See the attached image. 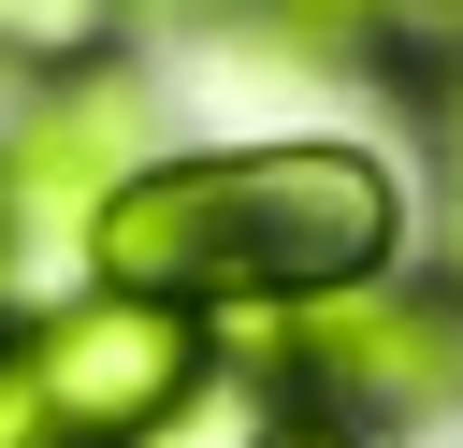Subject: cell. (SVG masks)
I'll return each mask as SVG.
<instances>
[{
    "label": "cell",
    "instance_id": "6da1fadb",
    "mask_svg": "<svg viewBox=\"0 0 463 448\" xmlns=\"http://www.w3.org/2000/svg\"><path fill=\"white\" fill-rule=\"evenodd\" d=\"M405 260V173L347 130H275V145H159L101 217L87 275L145 289L203 332L304 318L333 289H376Z\"/></svg>",
    "mask_w": 463,
    "mask_h": 448
},
{
    "label": "cell",
    "instance_id": "7a4b0ae2",
    "mask_svg": "<svg viewBox=\"0 0 463 448\" xmlns=\"http://www.w3.org/2000/svg\"><path fill=\"white\" fill-rule=\"evenodd\" d=\"M14 332V361L43 376V405H58V434L72 448H159L203 390H217V332L203 318H174V303H145V289H58V303H29V318H0Z\"/></svg>",
    "mask_w": 463,
    "mask_h": 448
},
{
    "label": "cell",
    "instance_id": "3957f363",
    "mask_svg": "<svg viewBox=\"0 0 463 448\" xmlns=\"http://www.w3.org/2000/svg\"><path fill=\"white\" fill-rule=\"evenodd\" d=\"M217 347H260L304 419H449L463 405V289L434 275H376V289H333L304 318H260V332H217Z\"/></svg>",
    "mask_w": 463,
    "mask_h": 448
},
{
    "label": "cell",
    "instance_id": "277c9868",
    "mask_svg": "<svg viewBox=\"0 0 463 448\" xmlns=\"http://www.w3.org/2000/svg\"><path fill=\"white\" fill-rule=\"evenodd\" d=\"M145 159H159V116H145V87H130L116 58L72 72V87L0 101V217H14V231H72V246H87V217H101Z\"/></svg>",
    "mask_w": 463,
    "mask_h": 448
},
{
    "label": "cell",
    "instance_id": "5b68a950",
    "mask_svg": "<svg viewBox=\"0 0 463 448\" xmlns=\"http://www.w3.org/2000/svg\"><path fill=\"white\" fill-rule=\"evenodd\" d=\"M116 29H130V0H0V101L101 72V58H116Z\"/></svg>",
    "mask_w": 463,
    "mask_h": 448
},
{
    "label": "cell",
    "instance_id": "8992f818",
    "mask_svg": "<svg viewBox=\"0 0 463 448\" xmlns=\"http://www.w3.org/2000/svg\"><path fill=\"white\" fill-rule=\"evenodd\" d=\"M0 448H72V434H58V405H43V376L14 361V332H0Z\"/></svg>",
    "mask_w": 463,
    "mask_h": 448
},
{
    "label": "cell",
    "instance_id": "52a82bcc",
    "mask_svg": "<svg viewBox=\"0 0 463 448\" xmlns=\"http://www.w3.org/2000/svg\"><path fill=\"white\" fill-rule=\"evenodd\" d=\"M275 14H289L304 43H376V29L405 14V0H275Z\"/></svg>",
    "mask_w": 463,
    "mask_h": 448
},
{
    "label": "cell",
    "instance_id": "ba28073f",
    "mask_svg": "<svg viewBox=\"0 0 463 448\" xmlns=\"http://www.w3.org/2000/svg\"><path fill=\"white\" fill-rule=\"evenodd\" d=\"M232 448H376V434H347V419H304V405H289V419H260V434H232Z\"/></svg>",
    "mask_w": 463,
    "mask_h": 448
},
{
    "label": "cell",
    "instance_id": "9c48e42d",
    "mask_svg": "<svg viewBox=\"0 0 463 448\" xmlns=\"http://www.w3.org/2000/svg\"><path fill=\"white\" fill-rule=\"evenodd\" d=\"M449 275H463V145H449Z\"/></svg>",
    "mask_w": 463,
    "mask_h": 448
}]
</instances>
